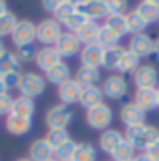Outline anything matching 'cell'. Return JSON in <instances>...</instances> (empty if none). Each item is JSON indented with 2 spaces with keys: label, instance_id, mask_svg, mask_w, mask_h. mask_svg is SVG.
<instances>
[{
  "label": "cell",
  "instance_id": "cell-1",
  "mask_svg": "<svg viewBox=\"0 0 159 161\" xmlns=\"http://www.w3.org/2000/svg\"><path fill=\"white\" fill-rule=\"evenodd\" d=\"M124 137L134 146V149L146 151L154 141L159 139V129L152 124H139L134 127H127Z\"/></svg>",
  "mask_w": 159,
  "mask_h": 161
},
{
  "label": "cell",
  "instance_id": "cell-2",
  "mask_svg": "<svg viewBox=\"0 0 159 161\" xmlns=\"http://www.w3.org/2000/svg\"><path fill=\"white\" fill-rule=\"evenodd\" d=\"M114 120V110L109 103H98V105L87 108L85 112V122L93 130H107L110 129V124Z\"/></svg>",
  "mask_w": 159,
  "mask_h": 161
},
{
  "label": "cell",
  "instance_id": "cell-3",
  "mask_svg": "<svg viewBox=\"0 0 159 161\" xmlns=\"http://www.w3.org/2000/svg\"><path fill=\"white\" fill-rule=\"evenodd\" d=\"M46 85H48V81H46V78L42 75H39L36 71H25V73H20V80H19V85H17V90L24 97L36 98L44 93Z\"/></svg>",
  "mask_w": 159,
  "mask_h": 161
},
{
  "label": "cell",
  "instance_id": "cell-4",
  "mask_svg": "<svg viewBox=\"0 0 159 161\" xmlns=\"http://www.w3.org/2000/svg\"><path fill=\"white\" fill-rule=\"evenodd\" d=\"M73 119H75L73 108L63 105V103H56V105L49 107L44 115V122L48 129H68Z\"/></svg>",
  "mask_w": 159,
  "mask_h": 161
},
{
  "label": "cell",
  "instance_id": "cell-5",
  "mask_svg": "<svg viewBox=\"0 0 159 161\" xmlns=\"http://www.w3.org/2000/svg\"><path fill=\"white\" fill-rule=\"evenodd\" d=\"M63 34V25L53 17L42 19L36 24V41L42 46H54Z\"/></svg>",
  "mask_w": 159,
  "mask_h": 161
},
{
  "label": "cell",
  "instance_id": "cell-6",
  "mask_svg": "<svg viewBox=\"0 0 159 161\" xmlns=\"http://www.w3.org/2000/svg\"><path fill=\"white\" fill-rule=\"evenodd\" d=\"M102 92L109 100H114V102H120L125 95L129 93V83L124 75H110L107 76L102 83Z\"/></svg>",
  "mask_w": 159,
  "mask_h": 161
},
{
  "label": "cell",
  "instance_id": "cell-7",
  "mask_svg": "<svg viewBox=\"0 0 159 161\" xmlns=\"http://www.w3.org/2000/svg\"><path fill=\"white\" fill-rule=\"evenodd\" d=\"M10 39L15 47L34 44L36 42V24L29 19H19L15 29L10 34Z\"/></svg>",
  "mask_w": 159,
  "mask_h": 161
},
{
  "label": "cell",
  "instance_id": "cell-8",
  "mask_svg": "<svg viewBox=\"0 0 159 161\" xmlns=\"http://www.w3.org/2000/svg\"><path fill=\"white\" fill-rule=\"evenodd\" d=\"M132 81L135 88H156L159 85V71L154 64H139V68L132 73Z\"/></svg>",
  "mask_w": 159,
  "mask_h": 161
},
{
  "label": "cell",
  "instance_id": "cell-9",
  "mask_svg": "<svg viewBox=\"0 0 159 161\" xmlns=\"http://www.w3.org/2000/svg\"><path fill=\"white\" fill-rule=\"evenodd\" d=\"M119 119L120 122L127 127H134V125H139V124H144L146 122V112L140 108L134 100L124 103L119 110Z\"/></svg>",
  "mask_w": 159,
  "mask_h": 161
},
{
  "label": "cell",
  "instance_id": "cell-10",
  "mask_svg": "<svg viewBox=\"0 0 159 161\" xmlns=\"http://www.w3.org/2000/svg\"><path fill=\"white\" fill-rule=\"evenodd\" d=\"M127 49L130 51L132 54H135L139 59L149 58L154 51V39L149 36L147 32L134 34V36H130V39H129Z\"/></svg>",
  "mask_w": 159,
  "mask_h": 161
},
{
  "label": "cell",
  "instance_id": "cell-11",
  "mask_svg": "<svg viewBox=\"0 0 159 161\" xmlns=\"http://www.w3.org/2000/svg\"><path fill=\"white\" fill-rule=\"evenodd\" d=\"M54 47L58 49L59 56L63 59L66 58H73V56L80 54L81 51V42L78 41L75 32H70V31H63L61 37L58 39V42L54 44Z\"/></svg>",
  "mask_w": 159,
  "mask_h": 161
},
{
  "label": "cell",
  "instance_id": "cell-12",
  "mask_svg": "<svg viewBox=\"0 0 159 161\" xmlns=\"http://www.w3.org/2000/svg\"><path fill=\"white\" fill-rule=\"evenodd\" d=\"M81 86L78 81L75 80V78H70V80H66L64 83H61L58 86V92H56V95H58V100L59 103H63V105H75V103H78L80 100V93H81Z\"/></svg>",
  "mask_w": 159,
  "mask_h": 161
},
{
  "label": "cell",
  "instance_id": "cell-13",
  "mask_svg": "<svg viewBox=\"0 0 159 161\" xmlns=\"http://www.w3.org/2000/svg\"><path fill=\"white\" fill-rule=\"evenodd\" d=\"M76 10L81 12L88 20H105L109 17V7H107V0H87L85 3L76 7Z\"/></svg>",
  "mask_w": 159,
  "mask_h": 161
},
{
  "label": "cell",
  "instance_id": "cell-14",
  "mask_svg": "<svg viewBox=\"0 0 159 161\" xmlns=\"http://www.w3.org/2000/svg\"><path fill=\"white\" fill-rule=\"evenodd\" d=\"M63 58L59 56L58 49L54 46H42L39 51H37L36 56V66L39 68V71L42 73H48L51 68H54L58 63H61Z\"/></svg>",
  "mask_w": 159,
  "mask_h": 161
},
{
  "label": "cell",
  "instance_id": "cell-15",
  "mask_svg": "<svg viewBox=\"0 0 159 161\" xmlns=\"http://www.w3.org/2000/svg\"><path fill=\"white\" fill-rule=\"evenodd\" d=\"M32 129V119H25V117H19L14 114H8L5 117V130L10 136L22 137L29 134Z\"/></svg>",
  "mask_w": 159,
  "mask_h": 161
},
{
  "label": "cell",
  "instance_id": "cell-16",
  "mask_svg": "<svg viewBox=\"0 0 159 161\" xmlns=\"http://www.w3.org/2000/svg\"><path fill=\"white\" fill-rule=\"evenodd\" d=\"M102 59H103V47L97 42L93 44L81 46L80 51V61L83 66H93V68H100L102 66Z\"/></svg>",
  "mask_w": 159,
  "mask_h": 161
},
{
  "label": "cell",
  "instance_id": "cell-17",
  "mask_svg": "<svg viewBox=\"0 0 159 161\" xmlns=\"http://www.w3.org/2000/svg\"><path fill=\"white\" fill-rule=\"evenodd\" d=\"M54 151L51 149V146L46 142L44 137H37L29 144L27 149V158L32 161H49L54 158Z\"/></svg>",
  "mask_w": 159,
  "mask_h": 161
},
{
  "label": "cell",
  "instance_id": "cell-18",
  "mask_svg": "<svg viewBox=\"0 0 159 161\" xmlns=\"http://www.w3.org/2000/svg\"><path fill=\"white\" fill-rule=\"evenodd\" d=\"M103 98H105V95L102 92V86H98V85L83 86L81 93H80L78 103L87 110V108H92V107L98 105V103H103Z\"/></svg>",
  "mask_w": 159,
  "mask_h": 161
},
{
  "label": "cell",
  "instance_id": "cell-19",
  "mask_svg": "<svg viewBox=\"0 0 159 161\" xmlns=\"http://www.w3.org/2000/svg\"><path fill=\"white\" fill-rule=\"evenodd\" d=\"M134 102L147 114L151 110L157 108V95L156 88H135L134 92Z\"/></svg>",
  "mask_w": 159,
  "mask_h": 161
},
{
  "label": "cell",
  "instance_id": "cell-20",
  "mask_svg": "<svg viewBox=\"0 0 159 161\" xmlns=\"http://www.w3.org/2000/svg\"><path fill=\"white\" fill-rule=\"evenodd\" d=\"M10 114L19 115V117H25V119H32L34 114H36V102H34V98L24 97V95L15 97L14 103H12Z\"/></svg>",
  "mask_w": 159,
  "mask_h": 161
},
{
  "label": "cell",
  "instance_id": "cell-21",
  "mask_svg": "<svg viewBox=\"0 0 159 161\" xmlns=\"http://www.w3.org/2000/svg\"><path fill=\"white\" fill-rule=\"evenodd\" d=\"M120 141H124V134L119 129H107L98 137V147L105 154H110Z\"/></svg>",
  "mask_w": 159,
  "mask_h": 161
},
{
  "label": "cell",
  "instance_id": "cell-22",
  "mask_svg": "<svg viewBox=\"0 0 159 161\" xmlns=\"http://www.w3.org/2000/svg\"><path fill=\"white\" fill-rule=\"evenodd\" d=\"M75 78L76 81L81 85V86H92V85H97L98 81L102 80V75H100V68H93V66H83L80 64V68L76 69L75 73Z\"/></svg>",
  "mask_w": 159,
  "mask_h": 161
},
{
  "label": "cell",
  "instance_id": "cell-23",
  "mask_svg": "<svg viewBox=\"0 0 159 161\" xmlns=\"http://www.w3.org/2000/svg\"><path fill=\"white\" fill-rule=\"evenodd\" d=\"M44 78H46V81L48 83H53L56 86H59L61 83H64L66 80H70L71 76V68L68 66L64 61L61 63H58L54 68H51L48 73H44Z\"/></svg>",
  "mask_w": 159,
  "mask_h": 161
},
{
  "label": "cell",
  "instance_id": "cell-24",
  "mask_svg": "<svg viewBox=\"0 0 159 161\" xmlns=\"http://www.w3.org/2000/svg\"><path fill=\"white\" fill-rule=\"evenodd\" d=\"M8 73H22V63L19 61L15 51H5L0 56V76Z\"/></svg>",
  "mask_w": 159,
  "mask_h": 161
},
{
  "label": "cell",
  "instance_id": "cell-25",
  "mask_svg": "<svg viewBox=\"0 0 159 161\" xmlns=\"http://www.w3.org/2000/svg\"><path fill=\"white\" fill-rule=\"evenodd\" d=\"M98 31H100V24L95 22V20H88L83 27H80L76 31V37L78 41L81 42V46H87V44H93L97 42V37H98Z\"/></svg>",
  "mask_w": 159,
  "mask_h": 161
},
{
  "label": "cell",
  "instance_id": "cell-26",
  "mask_svg": "<svg viewBox=\"0 0 159 161\" xmlns=\"http://www.w3.org/2000/svg\"><path fill=\"white\" fill-rule=\"evenodd\" d=\"M127 47L122 46H114V47H107L103 49V59H102V68L105 69H117V64L122 58V54L125 53Z\"/></svg>",
  "mask_w": 159,
  "mask_h": 161
},
{
  "label": "cell",
  "instance_id": "cell-27",
  "mask_svg": "<svg viewBox=\"0 0 159 161\" xmlns=\"http://www.w3.org/2000/svg\"><path fill=\"white\" fill-rule=\"evenodd\" d=\"M98 151L92 142H78L71 161H97Z\"/></svg>",
  "mask_w": 159,
  "mask_h": 161
},
{
  "label": "cell",
  "instance_id": "cell-28",
  "mask_svg": "<svg viewBox=\"0 0 159 161\" xmlns=\"http://www.w3.org/2000/svg\"><path fill=\"white\" fill-rule=\"evenodd\" d=\"M139 64H140V59L135 54H132L129 49H125V53L122 54V58H120V61L117 64V71L119 75H129V73L132 75L139 68Z\"/></svg>",
  "mask_w": 159,
  "mask_h": 161
},
{
  "label": "cell",
  "instance_id": "cell-29",
  "mask_svg": "<svg viewBox=\"0 0 159 161\" xmlns=\"http://www.w3.org/2000/svg\"><path fill=\"white\" fill-rule=\"evenodd\" d=\"M134 10L142 17L147 24H152V22H157L159 20V7H156L151 2H147V0H140Z\"/></svg>",
  "mask_w": 159,
  "mask_h": 161
},
{
  "label": "cell",
  "instance_id": "cell-30",
  "mask_svg": "<svg viewBox=\"0 0 159 161\" xmlns=\"http://www.w3.org/2000/svg\"><path fill=\"white\" fill-rule=\"evenodd\" d=\"M103 25L109 27L119 39H122L125 34H129L127 32V19H125V15H109L103 20Z\"/></svg>",
  "mask_w": 159,
  "mask_h": 161
},
{
  "label": "cell",
  "instance_id": "cell-31",
  "mask_svg": "<svg viewBox=\"0 0 159 161\" xmlns=\"http://www.w3.org/2000/svg\"><path fill=\"white\" fill-rule=\"evenodd\" d=\"M134 153H135L134 146H132L130 142L124 137V141H120L119 144L115 146V149L112 151L109 156L112 158V161H129V159H132L135 156Z\"/></svg>",
  "mask_w": 159,
  "mask_h": 161
},
{
  "label": "cell",
  "instance_id": "cell-32",
  "mask_svg": "<svg viewBox=\"0 0 159 161\" xmlns=\"http://www.w3.org/2000/svg\"><path fill=\"white\" fill-rule=\"evenodd\" d=\"M125 19H127V32L129 34H142L146 32V29H147V22L137 14L135 10H129L125 14Z\"/></svg>",
  "mask_w": 159,
  "mask_h": 161
},
{
  "label": "cell",
  "instance_id": "cell-33",
  "mask_svg": "<svg viewBox=\"0 0 159 161\" xmlns=\"http://www.w3.org/2000/svg\"><path fill=\"white\" fill-rule=\"evenodd\" d=\"M44 139L51 146V149L54 151L58 146H61L63 142H66L68 139H71V136H70V132H68V129H48Z\"/></svg>",
  "mask_w": 159,
  "mask_h": 161
},
{
  "label": "cell",
  "instance_id": "cell-34",
  "mask_svg": "<svg viewBox=\"0 0 159 161\" xmlns=\"http://www.w3.org/2000/svg\"><path fill=\"white\" fill-rule=\"evenodd\" d=\"M120 39L115 36L114 32L110 31L109 27H105L103 24L100 25V31H98V37H97V44H100L103 49L107 47H114V46H119Z\"/></svg>",
  "mask_w": 159,
  "mask_h": 161
},
{
  "label": "cell",
  "instance_id": "cell-35",
  "mask_svg": "<svg viewBox=\"0 0 159 161\" xmlns=\"http://www.w3.org/2000/svg\"><path fill=\"white\" fill-rule=\"evenodd\" d=\"M76 144L78 142L73 141V139H68L66 142H63L61 146H58L54 149V159L58 161H70L73 158V154H75V149H76Z\"/></svg>",
  "mask_w": 159,
  "mask_h": 161
},
{
  "label": "cell",
  "instance_id": "cell-36",
  "mask_svg": "<svg viewBox=\"0 0 159 161\" xmlns=\"http://www.w3.org/2000/svg\"><path fill=\"white\" fill-rule=\"evenodd\" d=\"M17 20H19L17 15L10 10H8L7 14L0 15V39L5 37V36H10L12 31H14L15 25H17Z\"/></svg>",
  "mask_w": 159,
  "mask_h": 161
},
{
  "label": "cell",
  "instance_id": "cell-37",
  "mask_svg": "<svg viewBox=\"0 0 159 161\" xmlns=\"http://www.w3.org/2000/svg\"><path fill=\"white\" fill-rule=\"evenodd\" d=\"M87 22H88L87 17L81 14V12L75 10V12H73V14H71V15L68 17V19L64 20V22H63V25L66 27V31H70V32H76L80 27H83V25L87 24Z\"/></svg>",
  "mask_w": 159,
  "mask_h": 161
},
{
  "label": "cell",
  "instance_id": "cell-38",
  "mask_svg": "<svg viewBox=\"0 0 159 161\" xmlns=\"http://www.w3.org/2000/svg\"><path fill=\"white\" fill-rule=\"evenodd\" d=\"M37 47L34 44H29V46H22V47H17L15 49V54L17 58H19L20 63H32L36 61V56H37Z\"/></svg>",
  "mask_w": 159,
  "mask_h": 161
},
{
  "label": "cell",
  "instance_id": "cell-39",
  "mask_svg": "<svg viewBox=\"0 0 159 161\" xmlns=\"http://www.w3.org/2000/svg\"><path fill=\"white\" fill-rule=\"evenodd\" d=\"M75 10H76V7L66 0V2L61 3V5H59V7H58V8H56V10L53 12V19H56L59 24L63 25V22H64V20H66L68 17H70V15H71Z\"/></svg>",
  "mask_w": 159,
  "mask_h": 161
},
{
  "label": "cell",
  "instance_id": "cell-40",
  "mask_svg": "<svg viewBox=\"0 0 159 161\" xmlns=\"http://www.w3.org/2000/svg\"><path fill=\"white\" fill-rule=\"evenodd\" d=\"M109 15H125L129 8V0H107Z\"/></svg>",
  "mask_w": 159,
  "mask_h": 161
},
{
  "label": "cell",
  "instance_id": "cell-41",
  "mask_svg": "<svg viewBox=\"0 0 159 161\" xmlns=\"http://www.w3.org/2000/svg\"><path fill=\"white\" fill-rule=\"evenodd\" d=\"M12 103H14V98H12V95L8 92L0 95V117H7L10 114Z\"/></svg>",
  "mask_w": 159,
  "mask_h": 161
},
{
  "label": "cell",
  "instance_id": "cell-42",
  "mask_svg": "<svg viewBox=\"0 0 159 161\" xmlns=\"http://www.w3.org/2000/svg\"><path fill=\"white\" fill-rule=\"evenodd\" d=\"M3 83H5L7 90H12V88H17L19 85V80H20V73H8V75H3Z\"/></svg>",
  "mask_w": 159,
  "mask_h": 161
},
{
  "label": "cell",
  "instance_id": "cell-43",
  "mask_svg": "<svg viewBox=\"0 0 159 161\" xmlns=\"http://www.w3.org/2000/svg\"><path fill=\"white\" fill-rule=\"evenodd\" d=\"M66 0H41V5L44 8L46 12H49V14H53V12L58 8L61 3H64Z\"/></svg>",
  "mask_w": 159,
  "mask_h": 161
},
{
  "label": "cell",
  "instance_id": "cell-44",
  "mask_svg": "<svg viewBox=\"0 0 159 161\" xmlns=\"http://www.w3.org/2000/svg\"><path fill=\"white\" fill-rule=\"evenodd\" d=\"M144 153L147 154L152 161H159V139H157V141H154L152 144L144 151Z\"/></svg>",
  "mask_w": 159,
  "mask_h": 161
},
{
  "label": "cell",
  "instance_id": "cell-45",
  "mask_svg": "<svg viewBox=\"0 0 159 161\" xmlns=\"http://www.w3.org/2000/svg\"><path fill=\"white\" fill-rule=\"evenodd\" d=\"M134 161H152V159L149 158V156L142 151V153H139V154H135V156H134Z\"/></svg>",
  "mask_w": 159,
  "mask_h": 161
},
{
  "label": "cell",
  "instance_id": "cell-46",
  "mask_svg": "<svg viewBox=\"0 0 159 161\" xmlns=\"http://www.w3.org/2000/svg\"><path fill=\"white\" fill-rule=\"evenodd\" d=\"M7 12H8V3H7V0H0V15L7 14Z\"/></svg>",
  "mask_w": 159,
  "mask_h": 161
},
{
  "label": "cell",
  "instance_id": "cell-47",
  "mask_svg": "<svg viewBox=\"0 0 159 161\" xmlns=\"http://www.w3.org/2000/svg\"><path fill=\"white\" fill-rule=\"evenodd\" d=\"M152 54L159 59V37L156 39V41H154V51H152Z\"/></svg>",
  "mask_w": 159,
  "mask_h": 161
},
{
  "label": "cell",
  "instance_id": "cell-48",
  "mask_svg": "<svg viewBox=\"0 0 159 161\" xmlns=\"http://www.w3.org/2000/svg\"><path fill=\"white\" fill-rule=\"evenodd\" d=\"M8 90H7V86H5V83H3V78L0 76V95L2 93H7Z\"/></svg>",
  "mask_w": 159,
  "mask_h": 161
},
{
  "label": "cell",
  "instance_id": "cell-49",
  "mask_svg": "<svg viewBox=\"0 0 159 161\" xmlns=\"http://www.w3.org/2000/svg\"><path fill=\"white\" fill-rule=\"evenodd\" d=\"M68 2H70V3H73L75 7H78V5H81V3H85L87 0H68Z\"/></svg>",
  "mask_w": 159,
  "mask_h": 161
},
{
  "label": "cell",
  "instance_id": "cell-50",
  "mask_svg": "<svg viewBox=\"0 0 159 161\" xmlns=\"http://www.w3.org/2000/svg\"><path fill=\"white\" fill-rule=\"evenodd\" d=\"M5 51H7V49H5V44H3V41L0 39V56H2L3 53H5Z\"/></svg>",
  "mask_w": 159,
  "mask_h": 161
},
{
  "label": "cell",
  "instance_id": "cell-51",
  "mask_svg": "<svg viewBox=\"0 0 159 161\" xmlns=\"http://www.w3.org/2000/svg\"><path fill=\"white\" fill-rule=\"evenodd\" d=\"M15 161H32V159H29L27 156H24V158H17Z\"/></svg>",
  "mask_w": 159,
  "mask_h": 161
},
{
  "label": "cell",
  "instance_id": "cell-52",
  "mask_svg": "<svg viewBox=\"0 0 159 161\" xmlns=\"http://www.w3.org/2000/svg\"><path fill=\"white\" fill-rule=\"evenodd\" d=\"M156 95H157V108H159V85L156 86Z\"/></svg>",
  "mask_w": 159,
  "mask_h": 161
},
{
  "label": "cell",
  "instance_id": "cell-53",
  "mask_svg": "<svg viewBox=\"0 0 159 161\" xmlns=\"http://www.w3.org/2000/svg\"><path fill=\"white\" fill-rule=\"evenodd\" d=\"M147 2H151V3H154L156 7H159V0H147Z\"/></svg>",
  "mask_w": 159,
  "mask_h": 161
},
{
  "label": "cell",
  "instance_id": "cell-54",
  "mask_svg": "<svg viewBox=\"0 0 159 161\" xmlns=\"http://www.w3.org/2000/svg\"><path fill=\"white\" fill-rule=\"evenodd\" d=\"M49 161H58V159H54V158H53V159H49Z\"/></svg>",
  "mask_w": 159,
  "mask_h": 161
},
{
  "label": "cell",
  "instance_id": "cell-55",
  "mask_svg": "<svg viewBox=\"0 0 159 161\" xmlns=\"http://www.w3.org/2000/svg\"><path fill=\"white\" fill-rule=\"evenodd\" d=\"M129 161H134V158H132V159H129Z\"/></svg>",
  "mask_w": 159,
  "mask_h": 161
},
{
  "label": "cell",
  "instance_id": "cell-56",
  "mask_svg": "<svg viewBox=\"0 0 159 161\" xmlns=\"http://www.w3.org/2000/svg\"><path fill=\"white\" fill-rule=\"evenodd\" d=\"M157 22H159V20H157Z\"/></svg>",
  "mask_w": 159,
  "mask_h": 161
},
{
  "label": "cell",
  "instance_id": "cell-57",
  "mask_svg": "<svg viewBox=\"0 0 159 161\" xmlns=\"http://www.w3.org/2000/svg\"><path fill=\"white\" fill-rule=\"evenodd\" d=\"M70 161H71V159H70Z\"/></svg>",
  "mask_w": 159,
  "mask_h": 161
},
{
  "label": "cell",
  "instance_id": "cell-58",
  "mask_svg": "<svg viewBox=\"0 0 159 161\" xmlns=\"http://www.w3.org/2000/svg\"><path fill=\"white\" fill-rule=\"evenodd\" d=\"M110 161H112V159H110Z\"/></svg>",
  "mask_w": 159,
  "mask_h": 161
}]
</instances>
